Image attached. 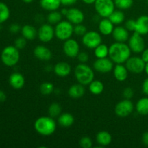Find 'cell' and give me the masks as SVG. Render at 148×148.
Here are the masks:
<instances>
[{"mask_svg":"<svg viewBox=\"0 0 148 148\" xmlns=\"http://www.w3.org/2000/svg\"><path fill=\"white\" fill-rule=\"evenodd\" d=\"M131 53L132 50L129 45L121 42H116L109 47L108 56L114 63L124 64L131 56Z\"/></svg>","mask_w":148,"mask_h":148,"instance_id":"cell-1","label":"cell"},{"mask_svg":"<svg viewBox=\"0 0 148 148\" xmlns=\"http://www.w3.org/2000/svg\"><path fill=\"white\" fill-rule=\"evenodd\" d=\"M34 128L39 134L43 136H50L55 132L56 123L52 117L41 116L36 120Z\"/></svg>","mask_w":148,"mask_h":148,"instance_id":"cell-2","label":"cell"},{"mask_svg":"<svg viewBox=\"0 0 148 148\" xmlns=\"http://www.w3.org/2000/svg\"><path fill=\"white\" fill-rule=\"evenodd\" d=\"M75 75L77 80L82 85H89L94 80V72L92 68L85 63H80L75 67Z\"/></svg>","mask_w":148,"mask_h":148,"instance_id":"cell-3","label":"cell"},{"mask_svg":"<svg viewBox=\"0 0 148 148\" xmlns=\"http://www.w3.org/2000/svg\"><path fill=\"white\" fill-rule=\"evenodd\" d=\"M1 60L5 66H15L20 60L19 49L14 46H6L1 51Z\"/></svg>","mask_w":148,"mask_h":148,"instance_id":"cell-4","label":"cell"},{"mask_svg":"<svg viewBox=\"0 0 148 148\" xmlns=\"http://www.w3.org/2000/svg\"><path fill=\"white\" fill-rule=\"evenodd\" d=\"M55 36H56L59 40H66L67 39L70 38L74 33V26L72 23L69 21H63L59 22L56 24V27L54 29Z\"/></svg>","mask_w":148,"mask_h":148,"instance_id":"cell-5","label":"cell"},{"mask_svg":"<svg viewBox=\"0 0 148 148\" xmlns=\"http://www.w3.org/2000/svg\"><path fill=\"white\" fill-rule=\"evenodd\" d=\"M94 5L98 15L103 18H108L115 10V3L113 0H96Z\"/></svg>","mask_w":148,"mask_h":148,"instance_id":"cell-6","label":"cell"},{"mask_svg":"<svg viewBox=\"0 0 148 148\" xmlns=\"http://www.w3.org/2000/svg\"><path fill=\"white\" fill-rule=\"evenodd\" d=\"M82 43L89 49H94L102 43V38L96 31H88L82 36Z\"/></svg>","mask_w":148,"mask_h":148,"instance_id":"cell-7","label":"cell"},{"mask_svg":"<svg viewBox=\"0 0 148 148\" xmlns=\"http://www.w3.org/2000/svg\"><path fill=\"white\" fill-rule=\"evenodd\" d=\"M126 67L129 72L134 74H140L145 71V62L141 57L138 56H130L126 62Z\"/></svg>","mask_w":148,"mask_h":148,"instance_id":"cell-8","label":"cell"},{"mask_svg":"<svg viewBox=\"0 0 148 148\" xmlns=\"http://www.w3.org/2000/svg\"><path fill=\"white\" fill-rule=\"evenodd\" d=\"M134 110V105L130 99H125L120 101L115 106V114L118 116L124 118L130 116Z\"/></svg>","mask_w":148,"mask_h":148,"instance_id":"cell-9","label":"cell"},{"mask_svg":"<svg viewBox=\"0 0 148 148\" xmlns=\"http://www.w3.org/2000/svg\"><path fill=\"white\" fill-rule=\"evenodd\" d=\"M129 46L132 51L134 53H142L145 50V40L142 37V35L134 32L132 36L129 38Z\"/></svg>","mask_w":148,"mask_h":148,"instance_id":"cell-10","label":"cell"},{"mask_svg":"<svg viewBox=\"0 0 148 148\" xmlns=\"http://www.w3.org/2000/svg\"><path fill=\"white\" fill-rule=\"evenodd\" d=\"M63 50L66 56L69 58H75L79 53V46L77 40L69 38L65 40L63 45Z\"/></svg>","mask_w":148,"mask_h":148,"instance_id":"cell-11","label":"cell"},{"mask_svg":"<svg viewBox=\"0 0 148 148\" xmlns=\"http://www.w3.org/2000/svg\"><path fill=\"white\" fill-rule=\"evenodd\" d=\"M55 35L54 29L51 24H43L38 30V37L40 41L43 43L50 42Z\"/></svg>","mask_w":148,"mask_h":148,"instance_id":"cell-12","label":"cell"},{"mask_svg":"<svg viewBox=\"0 0 148 148\" xmlns=\"http://www.w3.org/2000/svg\"><path fill=\"white\" fill-rule=\"evenodd\" d=\"M93 67L100 73H108L114 68V62L107 57L98 59L93 63Z\"/></svg>","mask_w":148,"mask_h":148,"instance_id":"cell-13","label":"cell"},{"mask_svg":"<svg viewBox=\"0 0 148 148\" xmlns=\"http://www.w3.org/2000/svg\"><path fill=\"white\" fill-rule=\"evenodd\" d=\"M68 21L75 25L80 24L85 20L84 13L77 8H70L68 10L67 14L66 15Z\"/></svg>","mask_w":148,"mask_h":148,"instance_id":"cell-14","label":"cell"},{"mask_svg":"<svg viewBox=\"0 0 148 148\" xmlns=\"http://www.w3.org/2000/svg\"><path fill=\"white\" fill-rule=\"evenodd\" d=\"M112 36L116 41L121 42V43H125L130 38L129 30L125 27H121V26L114 27Z\"/></svg>","mask_w":148,"mask_h":148,"instance_id":"cell-15","label":"cell"},{"mask_svg":"<svg viewBox=\"0 0 148 148\" xmlns=\"http://www.w3.org/2000/svg\"><path fill=\"white\" fill-rule=\"evenodd\" d=\"M34 56L41 61H49L52 58V52L44 46H37L33 51Z\"/></svg>","mask_w":148,"mask_h":148,"instance_id":"cell-16","label":"cell"},{"mask_svg":"<svg viewBox=\"0 0 148 148\" xmlns=\"http://www.w3.org/2000/svg\"><path fill=\"white\" fill-rule=\"evenodd\" d=\"M9 82L10 86L14 89H21L25 85V78L22 74L19 72H14L10 76Z\"/></svg>","mask_w":148,"mask_h":148,"instance_id":"cell-17","label":"cell"},{"mask_svg":"<svg viewBox=\"0 0 148 148\" xmlns=\"http://www.w3.org/2000/svg\"><path fill=\"white\" fill-rule=\"evenodd\" d=\"M134 32L140 35H146L148 33V16L142 15L136 20V27Z\"/></svg>","mask_w":148,"mask_h":148,"instance_id":"cell-18","label":"cell"},{"mask_svg":"<svg viewBox=\"0 0 148 148\" xmlns=\"http://www.w3.org/2000/svg\"><path fill=\"white\" fill-rule=\"evenodd\" d=\"M72 68L71 66L66 62H61L56 64L54 66H53V72L56 74L57 76L62 77H66L70 74Z\"/></svg>","mask_w":148,"mask_h":148,"instance_id":"cell-19","label":"cell"},{"mask_svg":"<svg viewBox=\"0 0 148 148\" xmlns=\"http://www.w3.org/2000/svg\"><path fill=\"white\" fill-rule=\"evenodd\" d=\"M114 25L112 22L108 18H103L100 21L98 25V28H99L100 33L103 36H109L112 34L113 30H114Z\"/></svg>","mask_w":148,"mask_h":148,"instance_id":"cell-20","label":"cell"},{"mask_svg":"<svg viewBox=\"0 0 148 148\" xmlns=\"http://www.w3.org/2000/svg\"><path fill=\"white\" fill-rule=\"evenodd\" d=\"M128 69L122 64H116L114 69V75L116 80L124 82L128 77Z\"/></svg>","mask_w":148,"mask_h":148,"instance_id":"cell-21","label":"cell"},{"mask_svg":"<svg viewBox=\"0 0 148 148\" xmlns=\"http://www.w3.org/2000/svg\"><path fill=\"white\" fill-rule=\"evenodd\" d=\"M85 92V89L84 88V85L79 83L72 85L68 90V94H69V96L72 98H75V99L82 98Z\"/></svg>","mask_w":148,"mask_h":148,"instance_id":"cell-22","label":"cell"},{"mask_svg":"<svg viewBox=\"0 0 148 148\" xmlns=\"http://www.w3.org/2000/svg\"><path fill=\"white\" fill-rule=\"evenodd\" d=\"M21 33L23 37L28 40H33L37 36L38 31L31 25H25L21 28Z\"/></svg>","mask_w":148,"mask_h":148,"instance_id":"cell-23","label":"cell"},{"mask_svg":"<svg viewBox=\"0 0 148 148\" xmlns=\"http://www.w3.org/2000/svg\"><path fill=\"white\" fill-rule=\"evenodd\" d=\"M40 4L43 10L51 12L57 10L62 4L60 0H40Z\"/></svg>","mask_w":148,"mask_h":148,"instance_id":"cell-24","label":"cell"},{"mask_svg":"<svg viewBox=\"0 0 148 148\" xmlns=\"http://www.w3.org/2000/svg\"><path fill=\"white\" fill-rule=\"evenodd\" d=\"M75 122V118L73 116L69 113H64L61 114L58 118V123L61 127H70Z\"/></svg>","mask_w":148,"mask_h":148,"instance_id":"cell-25","label":"cell"},{"mask_svg":"<svg viewBox=\"0 0 148 148\" xmlns=\"http://www.w3.org/2000/svg\"><path fill=\"white\" fill-rule=\"evenodd\" d=\"M96 141L101 146H107L111 144L112 137L111 134L106 131H101L97 134Z\"/></svg>","mask_w":148,"mask_h":148,"instance_id":"cell-26","label":"cell"},{"mask_svg":"<svg viewBox=\"0 0 148 148\" xmlns=\"http://www.w3.org/2000/svg\"><path fill=\"white\" fill-rule=\"evenodd\" d=\"M136 110L140 115H148V98H143L137 101Z\"/></svg>","mask_w":148,"mask_h":148,"instance_id":"cell-27","label":"cell"},{"mask_svg":"<svg viewBox=\"0 0 148 148\" xmlns=\"http://www.w3.org/2000/svg\"><path fill=\"white\" fill-rule=\"evenodd\" d=\"M104 85L99 80H92L89 84V90L93 95H100L103 92Z\"/></svg>","mask_w":148,"mask_h":148,"instance_id":"cell-28","label":"cell"},{"mask_svg":"<svg viewBox=\"0 0 148 148\" xmlns=\"http://www.w3.org/2000/svg\"><path fill=\"white\" fill-rule=\"evenodd\" d=\"M114 25H119L125 20V15L121 10H114L111 15L108 17Z\"/></svg>","mask_w":148,"mask_h":148,"instance_id":"cell-29","label":"cell"},{"mask_svg":"<svg viewBox=\"0 0 148 148\" xmlns=\"http://www.w3.org/2000/svg\"><path fill=\"white\" fill-rule=\"evenodd\" d=\"M109 53V48L105 44H100L97 46L94 51V54L96 56L97 59H101V58H106L108 56Z\"/></svg>","mask_w":148,"mask_h":148,"instance_id":"cell-30","label":"cell"},{"mask_svg":"<svg viewBox=\"0 0 148 148\" xmlns=\"http://www.w3.org/2000/svg\"><path fill=\"white\" fill-rule=\"evenodd\" d=\"M10 16V10L8 6L0 1V24L7 21Z\"/></svg>","mask_w":148,"mask_h":148,"instance_id":"cell-31","label":"cell"},{"mask_svg":"<svg viewBox=\"0 0 148 148\" xmlns=\"http://www.w3.org/2000/svg\"><path fill=\"white\" fill-rule=\"evenodd\" d=\"M62 14L61 12H58L56 10L55 11L50 12L47 17L48 22L49 24H58L59 22L62 20Z\"/></svg>","mask_w":148,"mask_h":148,"instance_id":"cell-32","label":"cell"},{"mask_svg":"<svg viewBox=\"0 0 148 148\" xmlns=\"http://www.w3.org/2000/svg\"><path fill=\"white\" fill-rule=\"evenodd\" d=\"M62 106L57 103H53L49 107V114L52 118H55L60 116L62 114Z\"/></svg>","mask_w":148,"mask_h":148,"instance_id":"cell-33","label":"cell"},{"mask_svg":"<svg viewBox=\"0 0 148 148\" xmlns=\"http://www.w3.org/2000/svg\"><path fill=\"white\" fill-rule=\"evenodd\" d=\"M53 90H54V87L51 82H43L40 86V92L44 95H50L53 92Z\"/></svg>","mask_w":148,"mask_h":148,"instance_id":"cell-34","label":"cell"},{"mask_svg":"<svg viewBox=\"0 0 148 148\" xmlns=\"http://www.w3.org/2000/svg\"><path fill=\"white\" fill-rule=\"evenodd\" d=\"M133 0H114L115 6L120 10H127L133 5Z\"/></svg>","mask_w":148,"mask_h":148,"instance_id":"cell-35","label":"cell"},{"mask_svg":"<svg viewBox=\"0 0 148 148\" xmlns=\"http://www.w3.org/2000/svg\"><path fill=\"white\" fill-rule=\"evenodd\" d=\"M74 33L77 36H83L87 33V28L82 23L75 25V26L74 27Z\"/></svg>","mask_w":148,"mask_h":148,"instance_id":"cell-36","label":"cell"},{"mask_svg":"<svg viewBox=\"0 0 148 148\" xmlns=\"http://www.w3.org/2000/svg\"><path fill=\"white\" fill-rule=\"evenodd\" d=\"M79 145L82 148H90L92 146V141L89 137H83L79 140Z\"/></svg>","mask_w":148,"mask_h":148,"instance_id":"cell-37","label":"cell"},{"mask_svg":"<svg viewBox=\"0 0 148 148\" xmlns=\"http://www.w3.org/2000/svg\"><path fill=\"white\" fill-rule=\"evenodd\" d=\"M26 43H27L26 39L23 36L16 39L14 41V46L18 49H23L25 47Z\"/></svg>","mask_w":148,"mask_h":148,"instance_id":"cell-38","label":"cell"},{"mask_svg":"<svg viewBox=\"0 0 148 148\" xmlns=\"http://www.w3.org/2000/svg\"><path fill=\"white\" fill-rule=\"evenodd\" d=\"M136 27V20H132V19H130V20H127L125 23V27L129 30V31H134L135 30Z\"/></svg>","mask_w":148,"mask_h":148,"instance_id":"cell-39","label":"cell"},{"mask_svg":"<svg viewBox=\"0 0 148 148\" xmlns=\"http://www.w3.org/2000/svg\"><path fill=\"white\" fill-rule=\"evenodd\" d=\"M134 95V91L132 88H126L123 91V96L125 99H131Z\"/></svg>","mask_w":148,"mask_h":148,"instance_id":"cell-40","label":"cell"},{"mask_svg":"<svg viewBox=\"0 0 148 148\" xmlns=\"http://www.w3.org/2000/svg\"><path fill=\"white\" fill-rule=\"evenodd\" d=\"M77 57L78 60L80 62V63H86L89 59V56L86 52H79Z\"/></svg>","mask_w":148,"mask_h":148,"instance_id":"cell-41","label":"cell"},{"mask_svg":"<svg viewBox=\"0 0 148 148\" xmlns=\"http://www.w3.org/2000/svg\"><path fill=\"white\" fill-rule=\"evenodd\" d=\"M9 30H10V31L12 33H18L20 30H21V27H20V25L14 23V24H12L10 26Z\"/></svg>","mask_w":148,"mask_h":148,"instance_id":"cell-42","label":"cell"},{"mask_svg":"<svg viewBox=\"0 0 148 148\" xmlns=\"http://www.w3.org/2000/svg\"><path fill=\"white\" fill-rule=\"evenodd\" d=\"M61 4L64 6H71L75 4L77 0H60Z\"/></svg>","mask_w":148,"mask_h":148,"instance_id":"cell-43","label":"cell"},{"mask_svg":"<svg viewBox=\"0 0 148 148\" xmlns=\"http://www.w3.org/2000/svg\"><path fill=\"white\" fill-rule=\"evenodd\" d=\"M143 91L145 95H148V78L145 79L143 84Z\"/></svg>","mask_w":148,"mask_h":148,"instance_id":"cell-44","label":"cell"},{"mask_svg":"<svg viewBox=\"0 0 148 148\" xmlns=\"http://www.w3.org/2000/svg\"><path fill=\"white\" fill-rule=\"evenodd\" d=\"M141 58L143 59V61H144L145 63L148 62V49H145V50L143 51Z\"/></svg>","mask_w":148,"mask_h":148,"instance_id":"cell-45","label":"cell"},{"mask_svg":"<svg viewBox=\"0 0 148 148\" xmlns=\"http://www.w3.org/2000/svg\"><path fill=\"white\" fill-rule=\"evenodd\" d=\"M142 141L145 145L148 146V132H146L143 134V137H142Z\"/></svg>","mask_w":148,"mask_h":148,"instance_id":"cell-46","label":"cell"},{"mask_svg":"<svg viewBox=\"0 0 148 148\" xmlns=\"http://www.w3.org/2000/svg\"><path fill=\"white\" fill-rule=\"evenodd\" d=\"M7 99V95L3 90H0V103H3Z\"/></svg>","mask_w":148,"mask_h":148,"instance_id":"cell-47","label":"cell"},{"mask_svg":"<svg viewBox=\"0 0 148 148\" xmlns=\"http://www.w3.org/2000/svg\"><path fill=\"white\" fill-rule=\"evenodd\" d=\"M82 1L87 4H94L96 0H82Z\"/></svg>","mask_w":148,"mask_h":148,"instance_id":"cell-48","label":"cell"},{"mask_svg":"<svg viewBox=\"0 0 148 148\" xmlns=\"http://www.w3.org/2000/svg\"><path fill=\"white\" fill-rule=\"evenodd\" d=\"M67 12H68V10L66 8H64L61 10V13H62V15H64V16L66 15V14H67Z\"/></svg>","mask_w":148,"mask_h":148,"instance_id":"cell-49","label":"cell"},{"mask_svg":"<svg viewBox=\"0 0 148 148\" xmlns=\"http://www.w3.org/2000/svg\"><path fill=\"white\" fill-rule=\"evenodd\" d=\"M145 72L147 73V75H148V62L145 63Z\"/></svg>","mask_w":148,"mask_h":148,"instance_id":"cell-50","label":"cell"},{"mask_svg":"<svg viewBox=\"0 0 148 148\" xmlns=\"http://www.w3.org/2000/svg\"><path fill=\"white\" fill-rule=\"evenodd\" d=\"M22 1H23V2H25V3H27V4H29V3H31L32 1H33V0H22Z\"/></svg>","mask_w":148,"mask_h":148,"instance_id":"cell-51","label":"cell"},{"mask_svg":"<svg viewBox=\"0 0 148 148\" xmlns=\"http://www.w3.org/2000/svg\"><path fill=\"white\" fill-rule=\"evenodd\" d=\"M147 4H148V0H147Z\"/></svg>","mask_w":148,"mask_h":148,"instance_id":"cell-52","label":"cell"}]
</instances>
